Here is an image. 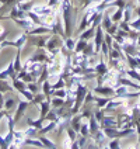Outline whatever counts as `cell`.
Here are the masks:
<instances>
[{
	"instance_id": "1",
	"label": "cell",
	"mask_w": 140,
	"mask_h": 149,
	"mask_svg": "<svg viewBox=\"0 0 140 149\" xmlns=\"http://www.w3.org/2000/svg\"><path fill=\"white\" fill-rule=\"evenodd\" d=\"M128 74H130V76H132V77H134V79H137V80H140V76L137 73H136V72H134V70H129V72H128Z\"/></svg>"
},
{
	"instance_id": "2",
	"label": "cell",
	"mask_w": 140,
	"mask_h": 149,
	"mask_svg": "<svg viewBox=\"0 0 140 149\" xmlns=\"http://www.w3.org/2000/svg\"><path fill=\"white\" fill-rule=\"evenodd\" d=\"M129 62H130V66H132L133 69H134V68H136V61H134L133 58H130V56H129Z\"/></svg>"
},
{
	"instance_id": "3",
	"label": "cell",
	"mask_w": 140,
	"mask_h": 149,
	"mask_svg": "<svg viewBox=\"0 0 140 149\" xmlns=\"http://www.w3.org/2000/svg\"><path fill=\"white\" fill-rule=\"evenodd\" d=\"M121 14H122L121 11H119V13H116L115 16H114V21H118V20H121Z\"/></svg>"
},
{
	"instance_id": "4",
	"label": "cell",
	"mask_w": 140,
	"mask_h": 149,
	"mask_svg": "<svg viewBox=\"0 0 140 149\" xmlns=\"http://www.w3.org/2000/svg\"><path fill=\"white\" fill-rule=\"evenodd\" d=\"M73 45H74V42H72V40H67V47H69V49H73Z\"/></svg>"
},
{
	"instance_id": "5",
	"label": "cell",
	"mask_w": 140,
	"mask_h": 149,
	"mask_svg": "<svg viewBox=\"0 0 140 149\" xmlns=\"http://www.w3.org/2000/svg\"><path fill=\"white\" fill-rule=\"evenodd\" d=\"M133 27H136V28H139V27H140V18H139V20H137V21H136V23H133Z\"/></svg>"
},
{
	"instance_id": "6",
	"label": "cell",
	"mask_w": 140,
	"mask_h": 149,
	"mask_svg": "<svg viewBox=\"0 0 140 149\" xmlns=\"http://www.w3.org/2000/svg\"><path fill=\"white\" fill-rule=\"evenodd\" d=\"M69 135H70L72 139H74V132H72V130H69Z\"/></svg>"
}]
</instances>
